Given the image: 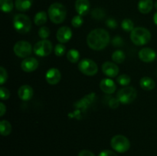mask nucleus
I'll return each instance as SVG.
<instances>
[{
	"label": "nucleus",
	"instance_id": "1",
	"mask_svg": "<svg viewBox=\"0 0 157 156\" xmlns=\"http://www.w3.org/2000/svg\"><path fill=\"white\" fill-rule=\"evenodd\" d=\"M87 43L93 50H103L110 43V35L104 28L94 29L87 35Z\"/></svg>",
	"mask_w": 157,
	"mask_h": 156
},
{
	"label": "nucleus",
	"instance_id": "2",
	"mask_svg": "<svg viewBox=\"0 0 157 156\" xmlns=\"http://www.w3.org/2000/svg\"><path fill=\"white\" fill-rule=\"evenodd\" d=\"M132 42L137 46L145 45L151 40V33L148 29L143 27L134 28L130 33Z\"/></svg>",
	"mask_w": 157,
	"mask_h": 156
},
{
	"label": "nucleus",
	"instance_id": "3",
	"mask_svg": "<svg viewBox=\"0 0 157 156\" xmlns=\"http://www.w3.org/2000/svg\"><path fill=\"white\" fill-rule=\"evenodd\" d=\"M48 15L52 22L55 24H61L65 20L67 9L61 3H53L48 9Z\"/></svg>",
	"mask_w": 157,
	"mask_h": 156
},
{
	"label": "nucleus",
	"instance_id": "4",
	"mask_svg": "<svg viewBox=\"0 0 157 156\" xmlns=\"http://www.w3.org/2000/svg\"><path fill=\"white\" fill-rule=\"evenodd\" d=\"M13 26L17 32L20 34H26L32 28L31 19L24 14H18L14 17Z\"/></svg>",
	"mask_w": 157,
	"mask_h": 156
},
{
	"label": "nucleus",
	"instance_id": "5",
	"mask_svg": "<svg viewBox=\"0 0 157 156\" xmlns=\"http://www.w3.org/2000/svg\"><path fill=\"white\" fill-rule=\"evenodd\" d=\"M137 96V92L133 87H125L118 90L117 98L121 103L129 104L133 102Z\"/></svg>",
	"mask_w": 157,
	"mask_h": 156
},
{
	"label": "nucleus",
	"instance_id": "6",
	"mask_svg": "<svg viewBox=\"0 0 157 156\" xmlns=\"http://www.w3.org/2000/svg\"><path fill=\"white\" fill-rule=\"evenodd\" d=\"M110 145L114 151L119 153H124L130 149V142L126 136L116 135L111 139Z\"/></svg>",
	"mask_w": 157,
	"mask_h": 156
},
{
	"label": "nucleus",
	"instance_id": "7",
	"mask_svg": "<svg viewBox=\"0 0 157 156\" xmlns=\"http://www.w3.org/2000/svg\"><path fill=\"white\" fill-rule=\"evenodd\" d=\"M78 69L83 74L87 76H94L98 71V67L96 63L89 58L81 60L78 64Z\"/></svg>",
	"mask_w": 157,
	"mask_h": 156
},
{
	"label": "nucleus",
	"instance_id": "8",
	"mask_svg": "<svg viewBox=\"0 0 157 156\" xmlns=\"http://www.w3.org/2000/svg\"><path fill=\"white\" fill-rule=\"evenodd\" d=\"M13 50L17 57L21 58H26L32 54V44L26 41H19L14 45Z\"/></svg>",
	"mask_w": 157,
	"mask_h": 156
},
{
	"label": "nucleus",
	"instance_id": "9",
	"mask_svg": "<svg viewBox=\"0 0 157 156\" xmlns=\"http://www.w3.org/2000/svg\"><path fill=\"white\" fill-rule=\"evenodd\" d=\"M53 46L52 42L48 40H42L35 44L33 47V51L37 56L46 57L48 56L52 51Z\"/></svg>",
	"mask_w": 157,
	"mask_h": 156
},
{
	"label": "nucleus",
	"instance_id": "10",
	"mask_svg": "<svg viewBox=\"0 0 157 156\" xmlns=\"http://www.w3.org/2000/svg\"><path fill=\"white\" fill-rule=\"evenodd\" d=\"M102 71L108 77H116L119 73V67L115 63L107 61L102 64Z\"/></svg>",
	"mask_w": 157,
	"mask_h": 156
},
{
	"label": "nucleus",
	"instance_id": "11",
	"mask_svg": "<svg viewBox=\"0 0 157 156\" xmlns=\"http://www.w3.org/2000/svg\"><path fill=\"white\" fill-rule=\"evenodd\" d=\"M139 58L146 63L153 62L156 58V53L150 47H144L139 51Z\"/></svg>",
	"mask_w": 157,
	"mask_h": 156
},
{
	"label": "nucleus",
	"instance_id": "12",
	"mask_svg": "<svg viewBox=\"0 0 157 156\" xmlns=\"http://www.w3.org/2000/svg\"><path fill=\"white\" fill-rule=\"evenodd\" d=\"M38 61L36 58H26L21 61V67L23 71L27 72V73H31L33 72L38 68Z\"/></svg>",
	"mask_w": 157,
	"mask_h": 156
},
{
	"label": "nucleus",
	"instance_id": "13",
	"mask_svg": "<svg viewBox=\"0 0 157 156\" xmlns=\"http://www.w3.org/2000/svg\"><path fill=\"white\" fill-rule=\"evenodd\" d=\"M61 78V72L57 68H51L45 74V79L48 84L51 85H56L60 82Z\"/></svg>",
	"mask_w": 157,
	"mask_h": 156
},
{
	"label": "nucleus",
	"instance_id": "14",
	"mask_svg": "<svg viewBox=\"0 0 157 156\" xmlns=\"http://www.w3.org/2000/svg\"><path fill=\"white\" fill-rule=\"evenodd\" d=\"M57 39L60 43H67L70 41L72 37V31L67 26H63L61 27L57 32Z\"/></svg>",
	"mask_w": 157,
	"mask_h": 156
},
{
	"label": "nucleus",
	"instance_id": "15",
	"mask_svg": "<svg viewBox=\"0 0 157 156\" xmlns=\"http://www.w3.org/2000/svg\"><path fill=\"white\" fill-rule=\"evenodd\" d=\"M100 88L107 94H112L116 91L117 86L114 81L110 78H104L100 83Z\"/></svg>",
	"mask_w": 157,
	"mask_h": 156
},
{
	"label": "nucleus",
	"instance_id": "16",
	"mask_svg": "<svg viewBox=\"0 0 157 156\" xmlns=\"http://www.w3.org/2000/svg\"><path fill=\"white\" fill-rule=\"evenodd\" d=\"M33 89L29 85H22L18 90V96L21 100L28 101L33 96Z\"/></svg>",
	"mask_w": 157,
	"mask_h": 156
},
{
	"label": "nucleus",
	"instance_id": "17",
	"mask_svg": "<svg viewBox=\"0 0 157 156\" xmlns=\"http://www.w3.org/2000/svg\"><path fill=\"white\" fill-rule=\"evenodd\" d=\"M75 9L78 15L84 16L90 11V2L88 0H77L75 2Z\"/></svg>",
	"mask_w": 157,
	"mask_h": 156
},
{
	"label": "nucleus",
	"instance_id": "18",
	"mask_svg": "<svg viewBox=\"0 0 157 156\" xmlns=\"http://www.w3.org/2000/svg\"><path fill=\"white\" fill-rule=\"evenodd\" d=\"M140 87L144 90H152L156 87L155 81L150 76H144L140 80Z\"/></svg>",
	"mask_w": 157,
	"mask_h": 156
},
{
	"label": "nucleus",
	"instance_id": "19",
	"mask_svg": "<svg viewBox=\"0 0 157 156\" xmlns=\"http://www.w3.org/2000/svg\"><path fill=\"white\" fill-rule=\"evenodd\" d=\"M153 0H140L138 3V9L143 14H147L153 9Z\"/></svg>",
	"mask_w": 157,
	"mask_h": 156
},
{
	"label": "nucleus",
	"instance_id": "20",
	"mask_svg": "<svg viewBox=\"0 0 157 156\" xmlns=\"http://www.w3.org/2000/svg\"><path fill=\"white\" fill-rule=\"evenodd\" d=\"M33 0H15V8L20 12H26L32 6Z\"/></svg>",
	"mask_w": 157,
	"mask_h": 156
},
{
	"label": "nucleus",
	"instance_id": "21",
	"mask_svg": "<svg viewBox=\"0 0 157 156\" xmlns=\"http://www.w3.org/2000/svg\"><path fill=\"white\" fill-rule=\"evenodd\" d=\"M95 98V94L94 93H91V94L87 95V96H84L82 99L79 101V102H77L75 104V106H77L78 108H84L86 109L89 105H90L91 102H93V101L94 100Z\"/></svg>",
	"mask_w": 157,
	"mask_h": 156
},
{
	"label": "nucleus",
	"instance_id": "22",
	"mask_svg": "<svg viewBox=\"0 0 157 156\" xmlns=\"http://www.w3.org/2000/svg\"><path fill=\"white\" fill-rule=\"evenodd\" d=\"M12 129V125L7 120H2L0 122V132L1 135L3 136H9Z\"/></svg>",
	"mask_w": 157,
	"mask_h": 156
},
{
	"label": "nucleus",
	"instance_id": "23",
	"mask_svg": "<svg viewBox=\"0 0 157 156\" xmlns=\"http://www.w3.org/2000/svg\"><path fill=\"white\" fill-rule=\"evenodd\" d=\"M47 14H46L45 12H43V11L38 12V13L35 15V18H34L35 24L38 26H41L43 25L44 24H45V23L47 22Z\"/></svg>",
	"mask_w": 157,
	"mask_h": 156
},
{
	"label": "nucleus",
	"instance_id": "24",
	"mask_svg": "<svg viewBox=\"0 0 157 156\" xmlns=\"http://www.w3.org/2000/svg\"><path fill=\"white\" fill-rule=\"evenodd\" d=\"M112 60L114 63H117V64H121V63L124 62L125 61V54L123 50H117L112 54L111 56Z\"/></svg>",
	"mask_w": 157,
	"mask_h": 156
},
{
	"label": "nucleus",
	"instance_id": "25",
	"mask_svg": "<svg viewBox=\"0 0 157 156\" xmlns=\"http://www.w3.org/2000/svg\"><path fill=\"white\" fill-rule=\"evenodd\" d=\"M67 58L70 62L77 63L80 59V53L76 49H71L67 53Z\"/></svg>",
	"mask_w": 157,
	"mask_h": 156
},
{
	"label": "nucleus",
	"instance_id": "26",
	"mask_svg": "<svg viewBox=\"0 0 157 156\" xmlns=\"http://www.w3.org/2000/svg\"><path fill=\"white\" fill-rule=\"evenodd\" d=\"M0 7L3 12H10L13 9L12 0H0Z\"/></svg>",
	"mask_w": 157,
	"mask_h": 156
},
{
	"label": "nucleus",
	"instance_id": "27",
	"mask_svg": "<svg viewBox=\"0 0 157 156\" xmlns=\"http://www.w3.org/2000/svg\"><path fill=\"white\" fill-rule=\"evenodd\" d=\"M121 27L125 32H132L134 29V24L131 19L125 18L121 22Z\"/></svg>",
	"mask_w": 157,
	"mask_h": 156
},
{
	"label": "nucleus",
	"instance_id": "28",
	"mask_svg": "<svg viewBox=\"0 0 157 156\" xmlns=\"http://www.w3.org/2000/svg\"><path fill=\"white\" fill-rule=\"evenodd\" d=\"M117 82L120 85L124 86V87H127L130 84V82H131V79H130V76H128V75L121 74L117 78Z\"/></svg>",
	"mask_w": 157,
	"mask_h": 156
},
{
	"label": "nucleus",
	"instance_id": "29",
	"mask_svg": "<svg viewBox=\"0 0 157 156\" xmlns=\"http://www.w3.org/2000/svg\"><path fill=\"white\" fill-rule=\"evenodd\" d=\"M105 12L102 9H100V8H95L91 11V15L94 19H103L105 17Z\"/></svg>",
	"mask_w": 157,
	"mask_h": 156
},
{
	"label": "nucleus",
	"instance_id": "30",
	"mask_svg": "<svg viewBox=\"0 0 157 156\" xmlns=\"http://www.w3.org/2000/svg\"><path fill=\"white\" fill-rule=\"evenodd\" d=\"M84 23V19H83L82 16L80 15H75L71 20V24L73 27L75 28H80Z\"/></svg>",
	"mask_w": 157,
	"mask_h": 156
},
{
	"label": "nucleus",
	"instance_id": "31",
	"mask_svg": "<svg viewBox=\"0 0 157 156\" xmlns=\"http://www.w3.org/2000/svg\"><path fill=\"white\" fill-rule=\"evenodd\" d=\"M38 35L43 40H45L50 35V30L46 26H43V27L40 28V29L38 30Z\"/></svg>",
	"mask_w": 157,
	"mask_h": 156
},
{
	"label": "nucleus",
	"instance_id": "32",
	"mask_svg": "<svg viewBox=\"0 0 157 156\" xmlns=\"http://www.w3.org/2000/svg\"><path fill=\"white\" fill-rule=\"evenodd\" d=\"M66 52V47L64 44H56L55 47V54L58 57H61L65 54Z\"/></svg>",
	"mask_w": 157,
	"mask_h": 156
},
{
	"label": "nucleus",
	"instance_id": "33",
	"mask_svg": "<svg viewBox=\"0 0 157 156\" xmlns=\"http://www.w3.org/2000/svg\"><path fill=\"white\" fill-rule=\"evenodd\" d=\"M10 96V92L6 87H0V98L2 100H6Z\"/></svg>",
	"mask_w": 157,
	"mask_h": 156
},
{
	"label": "nucleus",
	"instance_id": "34",
	"mask_svg": "<svg viewBox=\"0 0 157 156\" xmlns=\"http://www.w3.org/2000/svg\"><path fill=\"white\" fill-rule=\"evenodd\" d=\"M8 79V73L6 69L3 67H0V84L3 85Z\"/></svg>",
	"mask_w": 157,
	"mask_h": 156
},
{
	"label": "nucleus",
	"instance_id": "35",
	"mask_svg": "<svg viewBox=\"0 0 157 156\" xmlns=\"http://www.w3.org/2000/svg\"><path fill=\"white\" fill-rule=\"evenodd\" d=\"M109 106L112 109H116L119 106V104L121 103L120 101L118 100L117 98H110V99L109 100Z\"/></svg>",
	"mask_w": 157,
	"mask_h": 156
},
{
	"label": "nucleus",
	"instance_id": "36",
	"mask_svg": "<svg viewBox=\"0 0 157 156\" xmlns=\"http://www.w3.org/2000/svg\"><path fill=\"white\" fill-rule=\"evenodd\" d=\"M112 44L115 47H121L124 44V40L120 36H117L112 40Z\"/></svg>",
	"mask_w": 157,
	"mask_h": 156
},
{
	"label": "nucleus",
	"instance_id": "37",
	"mask_svg": "<svg viewBox=\"0 0 157 156\" xmlns=\"http://www.w3.org/2000/svg\"><path fill=\"white\" fill-rule=\"evenodd\" d=\"M106 24H107V27H109L110 28H115L116 27H117V22L113 18H108L106 21Z\"/></svg>",
	"mask_w": 157,
	"mask_h": 156
},
{
	"label": "nucleus",
	"instance_id": "38",
	"mask_svg": "<svg viewBox=\"0 0 157 156\" xmlns=\"http://www.w3.org/2000/svg\"><path fill=\"white\" fill-rule=\"evenodd\" d=\"M98 156H117V154L110 150H104L101 151Z\"/></svg>",
	"mask_w": 157,
	"mask_h": 156
},
{
	"label": "nucleus",
	"instance_id": "39",
	"mask_svg": "<svg viewBox=\"0 0 157 156\" xmlns=\"http://www.w3.org/2000/svg\"><path fill=\"white\" fill-rule=\"evenodd\" d=\"M78 156H95L93 152H91L89 150H82L79 152Z\"/></svg>",
	"mask_w": 157,
	"mask_h": 156
},
{
	"label": "nucleus",
	"instance_id": "40",
	"mask_svg": "<svg viewBox=\"0 0 157 156\" xmlns=\"http://www.w3.org/2000/svg\"><path fill=\"white\" fill-rule=\"evenodd\" d=\"M6 112V106L3 102L0 103V116H4L5 113Z\"/></svg>",
	"mask_w": 157,
	"mask_h": 156
},
{
	"label": "nucleus",
	"instance_id": "41",
	"mask_svg": "<svg viewBox=\"0 0 157 156\" xmlns=\"http://www.w3.org/2000/svg\"><path fill=\"white\" fill-rule=\"evenodd\" d=\"M153 21H154L155 24L157 26V12L154 14V16H153Z\"/></svg>",
	"mask_w": 157,
	"mask_h": 156
},
{
	"label": "nucleus",
	"instance_id": "42",
	"mask_svg": "<svg viewBox=\"0 0 157 156\" xmlns=\"http://www.w3.org/2000/svg\"><path fill=\"white\" fill-rule=\"evenodd\" d=\"M154 6H155V8H156V9L157 10V1L156 2H155V4H154Z\"/></svg>",
	"mask_w": 157,
	"mask_h": 156
}]
</instances>
